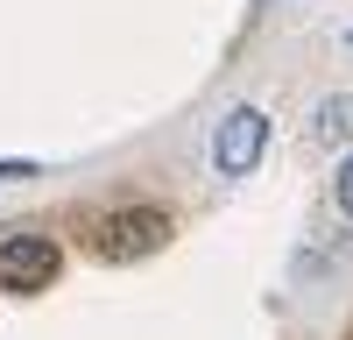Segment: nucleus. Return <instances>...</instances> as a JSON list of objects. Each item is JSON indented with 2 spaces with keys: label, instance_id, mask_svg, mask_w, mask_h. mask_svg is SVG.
<instances>
[{
  "label": "nucleus",
  "instance_id": "nucleus-1",
  "mask_svg": "<svg viewBox=\"0 0 353 340\" xmlns=\"http://www.w3.org/2000/svg\"><path fill=\"white\" fill-rule=\"evenodd\" d=\"M170 213L163 206H113L99 227H92V255L99 263H149V255L170 248Z\"/></svg>",
  "mask_w": 353,
  "mask_h": 340
},
{
  "label": "nucleus",
  "instance_id": "nucleus-2",
  "mask_svg": "<svg viewBox=\"0 0 353 340\" xmlns=\"http://www.w3.org/2000/svg\"><path fill=\"white\" fill-rule=\"evenodd\" d=\"M269 156V113L261 106H226L212 121V170L219 178H254Z\"/></svg>",
  "mask_w": 353,
  "mask_h": 340
},
{
  "label": "nucleus",
  "instance_id": "nucleus-3",
  "mask_svg": "<svg viewBox=\"0 0 353 340\" xmlns=\"http://www.w3.org/2000/svg\"><path fill=\"white\" fill-rule=\"evenodd\" d=\"M57 270H64V248H57L50 234H8L0 241V291L36 298V291L57 283Z\"/></svg>",
  "mask_w": 353,
  "mask_h": 340
},
{
  "label": "nucleus",
  "instance_id": "nucleus-4",
  "mask_svg": "<svg viewBox=\"0 0 353 340\" xmlns=\"http://www.w3.org/2000/svg\"><path fill=\"white\" fill-rule=\"evenodd\" d=\"M311 142H318V149H353V93H325V100H318Z\"/></svg>",
  "mask_w": 353,
  "mask_h": 340
},
{
  "label": "nucleus",
  "instance_id": "nucleus-5",
  "mask_svg": "<svg viewBox=\"0 0 353 340\" xmlns=\"http://www.w3.org/2000/svg\"><path fill=\"white\" fill-rule=\"evenodd\" d=\"M332 206H339V220H353V149H346L339 170H332Z\"/></svg>",
  "mask_w": 353,
  "mask_h": 340
},
{
  "label": "nucleus",
  "instance_id": "nucleus-6",
  "mask_svg": "<svg viewBox=\"0 0 353 340\" xmlns=\"http://www.w3.org/2000/svg\"><path fill=\"white\" fill-rule=\"evenodd\" d=\"M14 178H36V163L28 156H0V185H14Z\"/></svg>",
  "mask_w": 353,
  "mask_h": 340
},
{
  "label": "nucleus",
  "instance_id": "nucleus-7",
  "mask_svg": "<svg viewBox=\"0 0 353 340\" xmlns=\"http://www.w3.org/2000/svg\"><path fill=\"white\" fill-rule=\"evenodd\" d=\"M346 43H353V36H346Z\"/></svg>",
  "mask_w": 353,
  "mask_h": 340
}]
</instances>
